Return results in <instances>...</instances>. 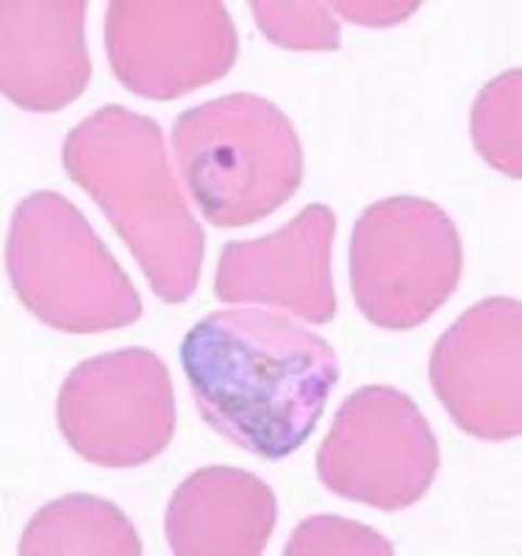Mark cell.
Here are the masks:
<instances>
[{"label":"cell","instance_id":"7","mask_svg":"<svg viewBox=\"0 0 522 556\" xmlns=\"http://www.w3.org/2000/svg\"><path fill=\"white\" fill-rule=\"evenodd\" d=\"M56 420L67 445L101 468H139L176 434V401L164 362L123 348L73 367L59 390Z\"/></svg>","mask_w":522,"mask_h":556},{"label":"cell","instance_id":"4","mask_svg":"<svg viewBox=\"0 0 522 556\" xmlns=\"http://www.w3.org/2000/svg\"><path fill=\"white\" fill-rule=\"evenodd\" d=\"M7 273L23 306L67 334L126 329L142 317L137 287L59 192H34L14 208Z\"/></svg>","mask_w":522,"mask_h":556},{"label":"cell","instance_id":"5","mask_svg":"<svg viewBox=\"0 0 522 556\" xmlns=\"http://www.w3.org/2000/svg\"><path fill=\"white\" fill-rule=\"evenodd\" d=\"M464 248L456 223L425 198H384L361 212L351 237V287L367 323L417 329L450 301Z\"/></svg>","mask_w":522,"mask_h":556},{"label":"cell","instance_id":"15","mask_svg":"<svg viewBox=\"0 0 522 556\" xmlns=\"http://www.w3.org/2000/svg\"><path fill=\"white\" fill-rule=\"evenodd\" d=\"M258 28L290 51H336L340 23L328 3H251Z\"/></svg>","mask_w":522,"mask_h":556},{"label":"cell","instance_id":"1","mask_svg":"<svg viewBox=\"0 0 522 556\" xmlns=\"http://www.w3.org/2000/svg\"><path fill=\"white\" fill-rule=\"evenodd\" d=\"M178 354L203 420L267 462L287 459L315 434L340 384V359L326 337L256 306L208 312Z\"/></svg>","mask_w":522,"mask_h":556},{"label":"cell","instance_id":"16","mask_svg":"<svg viewBox=\"0 0 522 556\" xmlns=\"http://www.w3.org/2000/svg\"><path fill=\"white\" fill-rule=\"evenodd\" d=\"M283 554H392V545L367 526L320 515L297 526Z\"/></svg>","mask_w":522,"mask_h":556},{"label":"cell","instance_id":"2","mask_svg":"<svg viewBox=\"0 0 522 556\" xmlns=\"http://www.w3.org/2000/svg\"><path fill=\"white\" fill-rule=\"evenodd\" d=\"M64 170L89 192L164 304H183L203 267L201 223L178 190L158 123L103 106L67 134Z\"/></svg>","mask_w":522,"mask_h":556},{"label":"cell","instance_id":"3","mask_svg":"<svg viewBox=\"0 0 522 556\" xmlns=\"http://www.w3.org/2000/svg\"><path fill=\"white\" fill-rule=\"evenodd\" d=\"M178 176L203 220L245 228L295 198L303 148L295 126L267 98H215L178 114L173 126Z\"/></svg>","mask_w":522,"mask_h":556},{"label":"cell","instance_id":"9","mask_svg":"<svg viewBox=\"0 0 522 556\" xmlns=\"http://www.w3.org/2000/svg\"><path fill=\"white\" fill-rule=\"evenodd\" d=\"M520 312L514 298H486L431 351L434 395L475 440L500 443L520 437Z\"/></svg>","mask_w":522,"mask_h":556},{"label":"cell","instance_id":"10","mask_svg":"<svg viewBox=\"0 0 522 556\" xmlns=\"http://www.w3.org/2000/svg\"><path fill=\"white\" fill-rule=\"evenodd\" d=\"M336 215L311 203L283 228L262 240L228 242L217 265L215 292L228 304H265L287 309L308 323L336 317L331 281V245Z\"/></svg>","mask_w":522,"mask_h":556},{"label":"cell","instance_id":"8","mask_svg":"<svg viewBox=\"0 0 522 556\" xmlns=\"http://www.w3.org/2000/svg\"><path fill=\"white\" fill-rule=\"evenodd\" d=\"M103 42L117 81L151 101L220 81L240 53L220 0H114Z\"/></svg>","mask_w":522,"mask_h":556},{"label":"cell","instance_id":"11","mask_svg":"<svg viewBox=\"0 0 522 556\" xmlns=\"http://www.w3.org/2000/svg\"><path fill=\"white\" fill-rule=\"evenodd\" d=\"M3 96L26 112H59L87 89L92 59L84 39L87 0H7Z\"/></svg>","mask_w":522,"mask_h":556},{"label":"cell","instance_id":"12","mask_svg":"<svg viewBox=\"0 0 522 556\" xmlns=\"http://www.w3.org/2000/svg\"><path fill=\"white\" fill-rule=\"evenodd\" d=\"M278 506L270 486L228 465L203 468L173 493L164 534L173 554H265Z\"/></svg>","mask_w":522,"mask_h":556},{"label":"cell","instance_id":"14","mask_svg":"<svg viewBox=\"0 0 522 556\" xmlns=\"http://www.w3.org/2000/svg\"><path fill=\"white\" fill-rule=\"evenodd\" d=\"M472 142L495 170L520 178V70L481 89L472 106Z\"/></svg>","mask_w":522,"mask_h":556},{"label":"cell","instance_id":"13","mask_svg":"<svg viewBox=\"0 0 522 556\" xmlns=\"http://www.w3.org/2000/svg\"><path fill=\"white\" fill-rule=\"evenodd\" d=\"M20 554H123L139 556L137 529L114 504L94 495H64L42 506L26 526Z\"/></svg>","mask_w":522,"mask_h":556},{"label":"cell","instance_id":"6","mask_svg":"<svg viewBox=\"0 0 522 556\" xmlns=\"http://www.w3.org/2000/svg\"><path fill=\"white\" fill-rule=\"evenodd\" d=\"M436 470L440 443L431 424L406 392L384 384L347 395L317 451L322 486L381 513L415 506Z\"/></svg>","mask_w":522,"mask_h":556}]
</instances>
